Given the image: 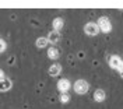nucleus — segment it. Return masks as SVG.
Segmentation results:
<instances>
[{"label": "nucleus", "mask_w": 123, "mask_h": 109, "mask_svg": "<svg viewBox=\"0 0 123 109\" xmlns=\"http://www.w3.org/2000/svg\"><path fill=\"white\" fill-rule=\"evenodd\" d=\"M59 56H60V52H59V49L55 46H50L48 49V57L50 59V60H57L59 59Z\"/></svg>", "instance_id": "1a4fd4ad"}, {"label": "nucleus", "mask_w": 123, "mask_h": 109, "mask_svg": "<svg viewBox=\"0 0 123 109\" xmlns=\"http://www.w3.org/2000/svg\"><path fill=\"white\" fill-rule=\"evenodd\" d=\"M62 71V66L59 63H53L50 67H49V76H52V77H56V76H59Z\"/></svg>", "instance_id": "9d476101"}, {"label": "nucleus", "mask_w": 123, "mask_h": 109, "mask_svg": "<svg viewBox=\"0 0 123 109\" xmlns=\"http://www.w3.org/2000/svg\"><path fill=\"white\" fill-rule=\"evenodd\" d=\"M99 31L101 30H99V27H98L97 23H87L84 25V32L87 35H90V36H95Z\"/></svg>", "instance_id": "20e7f679"}, {"label": "nucleus", "mask_w": 123, "mask_h": 109, "mask_svg": "<svg viewBox=\"0 0 123 109\" xmlns=\"http://www.w3.org/2000/svg\"><path fill=\"white\" fill-rule=\"evenodd\" d=\"M120 77H123V71H122V73H120Z\"/></svg>", "instance_id": "2eb2a0df"}, {"label": "nucleus", "mask_w": 123, "mask_h": 109, "mask_svg": "<svg viewBox=\"0 0 123 109\" xmlns=\"http://www.w3.org/2000/svg\"><path fill=\"white\" fill-rule=\"evenodd\" d=\"M98 27H99L101 32H104V34H108V32H111V30H112V24H111V21H109V18L105 16L99 17V20H98Z\"/></svg>", "instance_id": "7ed1b4c3"}, {"label": "nucleus", "mask_w": 123, "mask_h": 109, "mask_svg": "<svg viewBox=\"0 0 123 109\" xmlns=\"http://www.w3.org/2000/svg\"><path fill=\"white\" fill-rule=\"evenodd\" d=\"M108 63H109V66L112 67V69H115V70L119 71V74L123 71V59L122 57H119V56H116V54H111V56H108Z\"/></svg>", "instance_id": "f257e3e1"}, {"label": "nucleus", "mask_w": 123, "mask_h": 109, "mask_svg": "<svg viewBox=\"0 0 123 109\" xmlns=\"http://www.w3.org/2000/svg\"><path fill=\"white\" fill-rule=\"evenodd\" d=\"M48 39H49V43H57L59 39H60V32L52 31L49 35H48Z\"/></svg>", "instance_id": "9b49d317"}, {"label": "nucleus", "mask_w": 123, "mask_h": 109, "mask_svg": "<svg viewBox=\"0 0 123 109\" xmlns=\"http://www.w3.org/2000/svg\"><path fill=\"white\" fill-rule=\"evenodd\" d=\"M70 87H71V84H70L69 78H60L57 81V88H59L60 92H67L70 90Z\"/></svg>", "instance_id": "39448f33"}, {"label": "nucleus", "mask_w": 123, "mask_h": 109, "mask_svg": "<svg viewBox=\"0 0 123 109\" xmlns=\"http://www.w3.org/2000/svg\"><path fill=\"white\" fill-rule=\"evenodd\" d=\"M73 88H74L76 94H78V95H84V94L88 92V90H90V84H88V81H85V80H83V78H80V80H77L76 83H74Z\"/></svg>", "instance_id": "f03ea898"}, {"label": "nucleus", "mask_w": 123, "mask_h": 109, "mask_svg": "<svg viewBox=\"0 0 123 109\" xmlns=\"http://www.w3.org/2000/svg\"><path fill=\"white\" fill-rule=\"evenodd\" d=\"M62 103H69L70 102V95L69 92H60V97H59Z\"/></svg>", "instance_id": "ddd939ff"}, {"label": "nucleus", "mask_w": 123, "mask_h": 109, "mask_svg": "<svg viewBox=\"0 0 123 109\" xmlns=\"http://www.w3.org/2000/svg\"><path fill=\"white\" fill-rule=\"evenodd\" d=\"M4 50H6V42L1 41V52H4Z\"/></svg>", "instance_id": "4468645a"}, {"label": "nucleus", "mask_w": 123, "mask_h": 109, "mask_svg": "<svg viewBox=\"0 0 123 109\" xmlns=\"http://www.w3.org/2000/svg\"><path fill=\"white\" fill-rule=\"evenodd\" d=\"M92 98H94V101H95V102H104L105 99H106V94H105V91H104V90L97 88V90L94 91Z\"/></svg>", "instance_id": "0eeeda50"}, {"label": "nucleus", "mask_w": 123, "mask_h": 109, "mask_svg": "<svg viewBox=\"0 0 123 109\" xmlns=\"http://www.w3.org/2000/svg\"><path fill=\"white\" fill-rule=\"evenodd\" d=\"M48 43H49V39L48 38H43V36H41V38L37 39V42H35V45H37V48H46L48 46Z\"/></svg>", "instance_id": "f8f14e48"}, {"label": "nucleus", "mask_w": 123, "mask_h": 109, "mask_svg": "<svg viewBox=\"0 0 123 109\" xmlns=\"http://www.w3.org/2000/svg\"><path fill=\"white\" fill-rule=\"evenodd\" d=\"M11 88V80L10 78H6L4 73H1V84H0V90L1 91H7Z\"/></svg>", "instance_id": "6e6552de"}, {"label": "nucleus", "mask_w": 123, "mask_h": 109, "mask_svg": "<svg viewBox=\"0 0 123 109\" xmlns=\"http://www.w3.org/2000/svg\"><path fill=\"white\" fill-rule=\"evenodd\" d=\"M63 27H64V20H63L62 17L53 18V21H52V28H53V31L60 32L62 30H63Z\"/></svg>", "instance_id": "423d86ee"}]
</instances>
